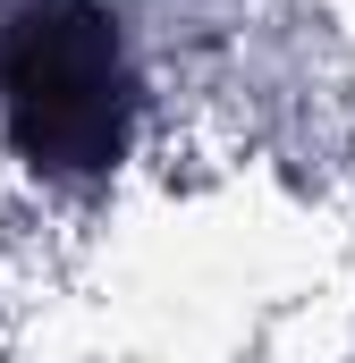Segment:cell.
Here are the masks:
<instances>
[{"instance_id":"obj_1","label":"cell","mask_w":355,"mask_h":363,"mask_svg":"<svg viewBox=\"0 0 355 363\" xmlns=\"http://www.w3.org/2000/svg\"><path fill=\"white\" fill-rule=\"evenodd\" d=\"M136 60L102 0H17L0 17V127L51 186L110 178L136 144Z\"/></svg>"}]
</instances>
